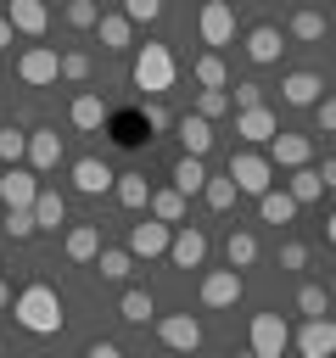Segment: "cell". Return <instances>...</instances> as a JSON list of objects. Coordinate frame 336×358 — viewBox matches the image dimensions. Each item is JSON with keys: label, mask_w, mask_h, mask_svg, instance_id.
<instances>
[{"label": "cell", "mask_w": 336, "mask_h": 358, "mask_svg": "<svg viewBox=\"0 0 336 358\" xmlns=\"http://www.w3.org/2000/svg\"><path fill=\"white\" fill-rule=\"evenodd\" d=\"M11 319H17L28 336H56L67 313H62L56 285H45V280H39V285H22V291L11 296Z\"/></svg>", "instance_id": "cell-1"}, {"label": "cell", "mask_w": 336, "mask_h": 358, "mask_svg": "<svg viewBox=\"0 0 336 358\" xmlns=\"http://www.w3.org/2000/svg\"><path fill=\"white\" fill-rule=\"evenodd\" d=\"M129 78H134V90H146V95H162V90H174V78H179V67H174V50H168V45H140V50H134V67H129Z\"/></svg>", "instance_id": "cell-2"}, {"label": "cell", "mask_w": 336, "mask_h": 358, "mask_svg": "<svg viewBox=\"0 0 336 358\" xmlns=\"http://www.w3.org/2000/svg\"><path fill=\"white\" fill-rule=\"evenodd\" d=\"M230 179H235V190L263 196V190L274 185V162H269V157H258V151H235V157H230Z\"/></svg>", "instance_id": "cell-3"}, {"label": "cell", "mask_w": 336, "mask_h": 358, "mask_svg": "<svg viewBox=\"0 0 336 358\" xmlns=\"http://www.w3.org/2000/svg\"><path fill=\"white\" fill-rule=\"evenodd\" d=\"M246 341H252V352H258V358H280V352L291 347V324H286L280 313H252Z\"/></svg>", "instance_id": "cell-4"}, {"label": "cell", "mask_w": 336, "mask_h": 358, "mask_svg": "<svg viewBox=\"0 0 336 358\" xmlns=\"http://www.w3.org/2000/svg\"><path fill=\"white\" fill-rule=\"evenodd\" d=\"M17 78H22V84H34V90H45V84H56V78H62V56H56L50 45H28V50L17 56Z\"/></svg>", "instance_id": "cell-5"}, {"label": "cell", "mask_w": 336, "mask_h": 358, "mask_svg": "<svg viewBox=\"0 0 336 358\" xmlns=\"http://www.w3.org/2000/svg\"><path fill=\"white\" fill-rule=\"evenodd\" d=\"M196 28H202V39H207L213 50H218V45H230V39H235V6H230V0H202Z\"/></svg>", "instance_id": "cell-6"}, {"label": "cell", "mask_w": 336, "mask_h": 358, "mask_svg": "<svg viewBox=\"0 0 336 358\" xmlns=\"http://www.w3.org/2000/svg\"><path fill=\"white\" fill-rule=\"evenodd\" d=\"M291 347H297V352H308V358H330V352H336V319L308 313V324L291 336Z\"/></svg>", "instance_id": "cell-7"}, {"label": "cell", "mask_w": 336, "mask_h": 358, "mask_svg": "<svg viewBox=\"0 0 336 358\" xmlns=\"http://www.w3.org/2000/svg\"><path fill=\"white\" fill-rule=\"evenodd\" d=\"M168 257H174V268H202L207 263V235L196 224H179L168 235Z\"/></svg>", "instance_id": "cell-8"}, {"label": "cell", "mask_w": 336, "mask_h": 358, "mask_svg": "<svg viewBox=\"0 0 336 358\" xmlns=\"http://www.w3.org/2000/svg\"><path fill=\"white\" fill-rule=\"evenodd\" d=\"M274 129H280V123H274V112H269L263 101H258V106H235V134H241L246 145H269Z\"/></svg>", "instance_id": "cell-9"}, {"label": "cell", "mask_w": 336, "mask_h": 358, "mask_svg": "<svg viewBox=\"0 0 336 358\" xmlns=\"http://www.w3.org/2000/svg\"><path fill=\"white\" fill-rule=\"evenodd\" d=\"M168 235H174V224H162V218L146 213V218L129 229V252H134V257H162V252H168Z\"/></svg>", "instance_id": "cell-10"}, {"label": "cell", "mask_w": 336, "mask_h": 358, "mask_svg": "<svg viewBox=\"0 0 336 358\" xmlns=\"http://www.w3.org/2000/svg\"><path fill=\"white\" fill-rule=\"evenodd\" d=\"M241 268H213V274H202V302L207 308H235L241 302Z\"/></svg>", "instance_id": "cell-11"}, {"label": "cell", "mask_w": 336, "mask_h": 358, "mask_svg": "<svg viewBox=\"0 0 336 358\" xmlns=\"http://www.w3.org/2000/svg\"><path fill=\"white\" fill-rule=\"evenodd\" d=\"M22 162H28L34 173H50V168L62 162V134H56V129H28V151H22Z\"/></svg>", "instance_id": "cell-12"}, {"label": "cell", "mask_w": 336, "mask_h": 358, "mask_svg": "<svg viewBox=\"0 0 336 358\" xmlns=\"http://www.w3.org/2000/svg\"><path fill=\"white\" fill-rule=\"evenodd\" d=\"M157 336H162V347H179V352H196L202 347V324L190 313H162L157 319Z\"/></svg>", "instance_id": "cell-13"}, {"label": "cell", "mask_w": 336, "mask_h": 358, "mask_svg": "<svg viewBox=\"0 0 336 358\" xmlns=\"http://www.w3.org/2000/svg\"><path fill=\"white\" fill-rule=\"evenodd\" d=\"M308 157H314V140H308V134L274 129V140H269V162H274V168H302Z\"/></svg>", "instance_id": "cell-14"}, {"label": "cell", "mask_w": 336, "mask_h": 358, "mask_svg": "<svg viewBox=\"0 0 336 358\" xmlns=\"http://www.w3.org/2000/svg\"><path fill=\"white\" fill-rule=\"evenodd\" d=\"M280 50H286V34H280L274 22H258V28L246 34V56H252L258 67H269V62H280Z\"/></svg>", "instance_id": "cell-15"}, {"label": "cell", "mask_w": 336, "mask_h": 358, "mask_svg": "<svg viewBox=\"0 0 336 358\" xmlns=\"http://www.w3.org/2000/svg\"><path fill=\"white\" fill-rule=\"evenodd\" d=\"M319 95H325V78L319 73H286L280 78V101L286 106H314Z\"/></svg>", "instance_id": "cell-16"}, {"label": "cell", "mask_w": 336, "mask_h": 358, "mask_svg": "<svg viewBox=\"0 0 336 358\" xmlns=\"http://www.w3.org/2000/svg\"><path fill=\"white\" fill-rule=\"evenodd\" d=\"M174 129H179V145H185L190 157H207V151H213V117H202V112H185Z\"/></svg>", "instance_id": "cell-17"}, {"label": "cell", "mask_w": 336, "mask_h": 358, "mask_svg": "<svg viewBox=\"0 0 336 358\" xmlns=\"http://www.w3.org/2000/svg\"><path fill=\"white\" fill-rule=\"evenodd\" d=\"M73 190H78V196H101V190H112V168H106L101 157H78V162H73Z\"/></svg>", "instance_id": "cell-18"}, {"label": "cell", "mask_w": 336, "mask_h": 358, "mask_svg": "<svg viewBox=\"0 0 336 358\" xmlns=\"http://www.w3.org/2000/svg\"><path fill=\"white\" fill-rule=\"evenodd\" d=\"M34 190H39L34 168H17V162H11V168L0 173V201H6V207H28V201H34Z\"/></svg>", "instance_id": "cell-19"}, {"label": "cell", "mask_w": 336, "mask_h": 358, "mask_svg": "<svg viewBox=\"0 0 336 358\" xmlns=\"http://www.w3.org/2000/svg\"><path fill=\"white\" fill-rule=\"evenodd\" d=\"M6 17H11V28L28 34V39H39V34L50 28V6H45V0H11Z\"/></svg>", "instance_id": "cell-20"}, {"label": "cell", "mask_w": 336, "mask_h": 358, "mask_svg": "<svg viewBox=\"0 0 336 358\" xmlns=\"http://www.w3.org/2000/svg\"><path fill=\"white\" fill-rule=\"evenodd\" d=\"M62 252H67L73 263H95V252H101V229H95V224H73L67 241H62Z\"/></svg>", "instance_id": "cell-21"}, {"label": "cell", "mask_w": 336, "mask_h": 358, "mask_svg": "<svg viewBox=\"0 0 336 358\" xmlns=\"http://www.w3.org/2000/svg\"><path fill=\"white\" fill-rule=\"evenodd\" d=\"M67 117H73V129H84V134H90V129H101V123H106V101L84 90V95H73V106H67Z\"/></svg>", "instance_id": "cell-22"}, {"label": "cell", "mask_w": 336, "mask_h": 358, "mask_svg": "<svg viewBox=\"0 0 336 358\" xmlns=\"http://www.w3.org/2000/svg\"><path fill=\"white\" fill-rule=\"evenodd\" d=\"M258 213H263V224H291V218H297V196L269 185V190L258 196Z\"/></svg>", "instance_id": "cell-23"}, {"label": "cell", "mask_w": 336, "mask_h": 358, "mask_svg": "<svg viewBox=\"0 0 336 358\" xmlns=\"http://www.w3.org/2000/svg\"><path fill=\"white\" fill-rule=\"evenodd\" d=\"M190 78H196L202 90H224V84H230V67H224V56H218V50H207V56H196V62H190Z\"/></svg>", "instance_id": "cell-24"}, {"label": "cell", "mask_w": 336, "mask_h": 358, "mask_svg": "<svg viewBox=\"0 0 336 358\" xmlns=\"http://www.w3.org/2000/svg\"><path fill=\"white\" fill-rule=\"evenodd\" d=\"M112 190H118V201H123L129 213H140V207L151 201V185H146V173H112Z\"/></svg>", "instance_id": "cell-25"}, {"label": "cell", "mask_w": 336, "mask_h": 358, "mask_svg": "<svg viewBox=\"0 0 336 358\" xmlns=\"http://www.w3.org/2000/svg\"><path fill=\"white\" fill-rule=\"evenodd\" d=\"M146 213L151 218H162V224H185V190H151V201H146Z\"/></svg>", "instance_id": "cell-26"}, {"label": "cell", "mask_w": 336, "mask_h": 358, "mask_svg": "<svg viewBox=\"0 0 336 358\" xmlns=\"http://www.w3.org/2000/svg\"><path fill=\"white\" fill-rule=\"evenodd\" d=\"M28 207H34V224H39V229H56V224L67 218L62 190H34V201H28Z\"/></svg>", "instance_id": "cell-27"}, {"label": "cell", "mask_w": 336, "mask_h": 358, "mask_svg": "<svg viewBox=\"0 0 336 358\" xmlns=\"http://www.w3.org/2000/svg\"><path fill=\"white\" fill-rule=\"evenodd\" d=\"M95 28H101V50H129V39H134V22L118 11V17H95Z\"/></svg>", "instance_id": "cell-28"}, {"label": "cell", "mask_w": 336, "mask_h": 358, "mask_svg": "<svg viewBox=\"0 0 336 358\" xmlns=\"http://www.w3.org/2000/svg\"><path fill=\"white\" fill-rule=\"evenodd\" d=\"M202 179H207V157H190V151H185V157L174 162V190L196 196V190H202Z\"/></svg>", "instance_id": "cell-29"}, {"label": "cell", "mask_w": 336, "mask_h": 358, "mask_svg": "<svg viewBox=\"0 0 336 358\" xmlns=\"http://www.w3.org/2000/svg\"><path fill=\"white\" fill-rule=\"evenodd\" d=\"M286 190L297 196V207H308V201H319V196H325V179H319V168H308V162H302V168H291V185H286Z\"/></svg>", "instance_id": "cell-30"}, {"label": "cell", "mask_w": 336, "mask_h": 358, "mask_svg": "<svg viewBox=\"0 0 336 358\" xmlns=\"http://www.w3.org/2000/svg\"><path fill=\"white\" fill-rule=\"evenodd\" d=\"M224 257H230V268H252V263H258V235H252V229H230Z\"/></svg>", "instance_id": "cell-31"}, {"label": "cell", "mask_w": 336, "mask_h": 358, "mask_svg": "<svg viewBox=\"0 0 336 358\" xmlns=\"http://www.w3.org/2000/svg\"><path fill=\"white\" fill-rule=\"evenodd\" d=\"M235 196H241V190H235V179H230V173H224V179H213V173L202 179V201H207L213 213H230V207H235Z\"/></svg>", "instance_id": "cell-32"}, {"label": "cell", "mask_w": 336, "mask_h": 358, "mask_svg": "<svg viewBox=\"0 0 336 358\" xmlns=\"http://www.w3.org/2000/svg\"><path fill=\"white\" fill-rule=\"evenodd\" d=\"M95 268H101V280H129L134 252H123V246H101V252H95Z\"/></svg>", "instance_id": "cell-33"}, {"label": "cell", "mask_w": 336, "mask_h": 358, "mask_svg": "<svg viewBox=\"0 0 336 358\" xmlns=\"http://www.w3.org/2000/svg\"><path fill=\"white\" fill-rule=\"evenodd\" d=\"M291 39L319 45V39H325V11H291Z\"/></svg>", "instance_id": "cell-34"}, {"label": "cell", "mask_w": 336, "mask_h": 358, "mask_svg": "<svg viewBox=\"0 0 336 358\" xmlns=\"http://www.w3.org/2000/svg\"><path fill=\"white\" fill-rule=\"evenodd\" d=\"M118 313H123L129 324H146V319L157 313V302H151V291H123V302H118Z\"/></svg>", "instance_id": "cell-35"}, {"label": "cell", "mask_w": 336, "mask_h": 358, "mask_svg": "<svg viewBox=\"0 0 336 358\" xmlns=\"http://www.w3.org/2000/svg\"><path fill=\"white\" fill-rule=\"evenodd\" d=\"M11 241H28V235H39V224H34V207H6V224H0Z\"/></svg>", "instance_id": "cell-36"}, {"label": "cell", "mask_w": 336, "mask_h": 358, "mask_svg": "<svg viewBox=\"0 0 336 358\" xmlns=\"http://www.w3.org/2000/svg\"><path fill=\"white\" fill-rule=\"evenodd\" d=\"M196 112L202 117H224L230 112V90H196Z\"/></svg>", "instance_id": "cell-37"}, {"label": "cell", "mask_w": 336, "mask_h": 358, "mask_svg": "<svg viewBox=\"0 0 336 358\" xmlns=\"http://www.w3.org/2000/svg\"><path fill=\"white\" fill-rule=\"evenodd\" d=\"M140 123H146V129H151V134H162V129H174V117H168V106H162V101H157V95H151V101H146V106H140Z\"/></svg>", "instance_id": "cell-38"}, {"label": "cell", "mask_w": 336, "mask_h": 358, "mask_svg": "<svg viewBox=\"0 0 336 358\" xmlns=\"http://www.w3.org/2000/svg\"><path fill=\"white\" fill-rule=\"evenodd\" d=\"M73 28H95V17H101V6L95 0H67V11H62Z\"/></svg>", "instance_id": "cell-39"}, {"label": "cell", "mask_w": 336, "mask_h": 358, "mask_svg": "<svg viewBox=\"0 0 336 358\" xmlns=\"http://www.w3.org/2000/svg\"><path fill=\"white\" fill-rule=\"evenodd\" d=\"M22 151H28V134L22 129H0V162H22Z\"/></svg>", "instance_id": "cell-40"}, {"label": "cell", "mask_w": 336, "mask_h": 358, "mask_svg": "<svg viewBox=\"0 0 336 358\" xmlns=\"http://www.w3.org/2000/svg\"><path fill=\"white\" fill-rule=\"evenodd\" d=\"M62 78H67V84H84V78H90V56H84V50H67V56H62Z\"/></svg>", "instance_id": "cell-41"}, {"label": "cell", "mask_w": 336, "mask_h": 358, "mask_svg": "<svg viewBox=\"0 0 336 358\" xmlns=\"http://www.w3.org/2000/svg\"><path fill=\"white\" fill-rule=\"evenodd\" d=\"M123 17L129 22H157L162 17V0H123Z\"/></svg>", "instance_id": "cell-42"}, {"label": "cell", "mask_w": 336, "mask_h": 358, "mask_svg": "<svg viewBox=\"0 0 336 358\" xmlns=\"http://www.w3.org/2000/svg\"><path fill=\"white\" fill-rule=\"evenodd\" d=\"M297 313H325V285H302L297 291Z\"/></svg>", "instance_id": "cell-43"}, {"label": "cell", "mask_w": 336, "mask_h": 358, "mask_svg": "<svg viewBox=\"0 0 336 358\" xmlns=\"http://www.w3.org/2000/svg\"><path fill=\"white\" fill-rule=\"evenodd\" d=\"M258 101H263V84H252V78H241L230 95V106H258Z\"/></svg>", "instance_id": "cell-44"}, {"label": "cell", "mask_w": 336, "mask_h": 358, "mask_svg": "<svg viewBox=\"0 0 336 358\" xmlns=\"http://www.w3.org/2000/svg\"><path fill=\"white\" fill-rule=\"evenodd\" d=\"M280 268H308V246L302 241H286L280 246Z\"/></svg>", "instance_id": "cell-45"}, {"label": "cell", "mask_w": 336, "mask_h": 358, "mask_svg": "<svg viewBox=\"0 0 336 358\" xmlns=\"http://www.w3.org/2000/svg\"><path fill=\"white\" fill-rule=\"evenodd\" d=\"M314 117H319L325 134H336V95H319V101H314Z\"/></svg>", "instance_id": "cell-46"}, {"label": "cell", "mask_w": 336, "mask_h": 358, "mask_svg": "<svg viewBox=\"0 0 336 358\" xmlns=\"http://www.w3.org/2000/svg\"><path fill=\"white\" fill-rule=\"evenodd\" d=\"M140 129H146L140 117H118V134H112V140H118V145H134V140H140Z\"/></svg>", "instance_id": "cell-47"}, {"label": "cell", "mask_w": 336, "mask_h": 358, "mask_svg": "<svg viewBox=\"0 0 336 358\" xmlns=\"http://www.w3.org/2000/svg\"><path fill=\"white\" fill-rule=\"evenodd\" d=\"M84 358H118V341H90Z\"/></svg>", "instance_id": "cell-48"}, {"label": "cell", "mask_w": 336, "mask_h": 358, "mask_svg": "<svg viewBox=\"0 0 336 358\" xmlns=\"http://www.w3.org/2000/svg\"><path fill=\"white\" fill-rule=\"evenodd\" d=\"M319 179H325V190H336V157H330V162L319 168Z\"/></svg>", "instance_id": "cell-49"}, {"label": "cell", "mask_w": 336, "mask_h": 358, "mask_svg": "<svg viewBox=\"0 0 336 358\" xmlns=\"http://www.w3.org/2000/svg\"><path fill=\"white\" fill-rule=\"evenodd\" d=\"M11 34H17V28H11V17H0V50L11 45Z\"/></svg>", "instance_id": "cell-50"}, {"label": "cell", "mask_w": 336, "mask_h": 358, "mask_svg": "<svg viewBox=\"0 0 336 358\" xmlns=\"http://www.w3.org/2000/svg\"><path fill=\"white\" fill-rule=\"evenodd\" d=\"M325 241H330V246H336V213H330V218H325Z\"/></svg>", "instance_id": "cell-51"}, {"label": "cell", "mask_w": 336, "mask_h": 358, "mask_svg": "<svg viewBox=\"0 0 336 358\" xmlns=\"http://www.w3.org/2000/svg\"><path fill=\"white\" fill-rule=\"evenodd\" d=\"M6 302H11V285H6V280H0V308H6Z\"/></svg>", "instance_id": "cell-52"}, {"label": "cell", "mask_w": 336, "mask_h": 358, "mask_svg": "<svg viewBox=\"0 0 336 358\" xmlns=\"http://www.w3.org/2000/svg\"><path fill=\"white\" fill-rule=\"evenodd\" d=\"M330 296H336V274H330Z\"/></svg>", "instance_id": "cell-53"}]
</instances>
